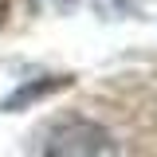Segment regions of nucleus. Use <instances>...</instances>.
I'll list each match as a JSON object with an SVG mask.
<instances>
[{"mask_svg":"<svg viewBox=\"0 0 157 157\" xmlns=\"http://www.w3.org/2000/svg\"><path fill=\"white\" fill-rule=\"evenodd\" d=\"M43 157H122V153H118V141L110 137V130H102L98 122H86V118H71L47 137Z\"/></svg>","mask_w":157,"mask_h":157,"instance_id":"f257e3e1","label":"nucleus"},{"mask_svg":"<svg viewBox=\"0 0 157 157\" xmlns=\"http://www.w3.org/2000/svg\"><path fill=\"white\" fill-rule=\"evenodd\" d=\"M8 4H12V0H0V20H4V12H8Z\"/></svg>","mask_w":157,"mask_h":157,"instance_id":"f03ea898","label":"nucleus"}]
</instances>
